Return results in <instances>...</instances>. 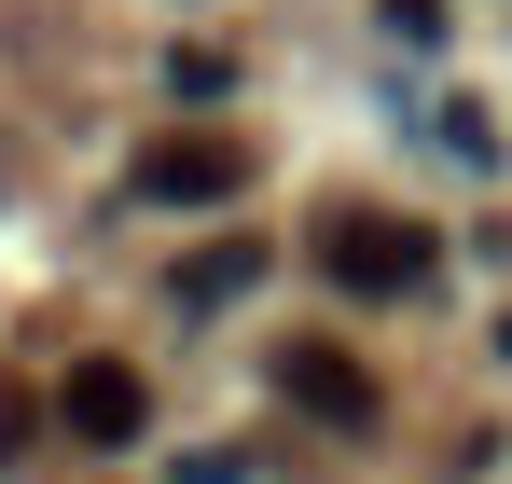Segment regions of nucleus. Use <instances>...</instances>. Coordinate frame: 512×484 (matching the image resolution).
I'll return each instance as SVG.
<instances>
[{"label": "nucleus", "instance_id": "f257e3e1", "mask_svg": "<svg viewBox=\"0 0 512 484\" xmlns=\"http://www.w3.org/2000/svg\"><path fill=\"white\" fill-rule=\"evenodd\" d=\"M319 277L360 291V305H416L429 277H443V236L402 222V208H319Z\"/></svg>", "mask_w": 512, "mask_h": 484}, {"label": "nucleus", "instance_id": "f03ea898", "mask_svg": "<svg viewBox=\"0 0 512 484\" xmlns=\"http://www.w3.org/2000/svg\"><path fill=\"white\" fill-rule=\"evenodd\" d=\"M277 402H291V415H319V429H346V443H360V429L388 415V388L360 374V346H333V332H291V346H277Z\"/></svg>", "mask_w": 512, "mask_h": 484}, {"label": "nucleus", "instance_id": "7ed1b4c3", "mask_svg": "<svg viewBox=\"0 0 512 484\" xmlns=\"http://www.w3.org/2000/svg\"><path fill=\"white\" fill-rule=\"evenodd\" d=\"M125 180H139V208H236V194H250V153L194 125V139H153Z\"/></svg>", "mask_w": 512, "mask_h": 484}, {"label": "nucleus", "instance_id": "20e7f679", "mask_svg": "<svg viewBox=\"0 0 512 484\" xmlns=\"http://www.w3.org/2000/svg\"><path fill=\"white\" fill-rule=\"evenodd\" d=\"M56 429H70V443H97V457H111V443H139V429H153L139 360H70V374H56Z\"/></svg>", "mask_w": 512, "mask_h": 484}, {"label": "nucleus", "instance_id": "39448f33", "mask_svg": "<svg viewBox=\"0 0 512 484\" xmlns=\"http://www.w3.org/2000/svg\"><path fill=\"white\" fill-rule=\"evenodd\" d=\"M250 277H263V249H250V236H222V249H194V263H180V305L208 319V305H236Z\"/></svg>", "mask_w": 512, "mask_h": 484}, {"label": "nucleus", "instance_id": "423d86ee", "mask_svg": "<svg viewBox=\"0 0 512 484\" xmlns=\"http://www.w3.org/2000/svg\"><path fill=\"white\" fill-rule=\"evenodd\" d=\"M167 97H180V111H208V97H236V56H222V42H180V56H167Z\"/></svg>", "mask_w": 512, "mask_h": 484}, {"label": "nucleus", "instance_id": "0eeeda50", "mask_svg": "<svg viewBox=\"0 0 512 484\" xmlns=\"http://www.w3.org/2000/svg\"><path fill=\"white\" fill-rule=\"evenodd\" d=\"M28 457H42V402L0 374V471H28Z\"/></svg>", "mask_w": 512, "mask_h": 484}, {"label": "nucleus", "instance_id": "6e6552de", "mask_svg": "<svg viewBox=\"0 0 512 484\" xmlns=\"http://www.w3.org/2000/svg\"><path fill=\"white\" fill-rule=\"evenodd\" d=\"M388 42H416V56H429V42H443V0H388Z\"/></svg>", "mask_w": 512, "mask_h": 484}, {"label": "nucleus", "instance_id": "1a4fd4ad", "mask_svg": "<svg viewBox=\"0 0 512 484\" xmlns=\"http://www.w3.org/2000/svg\"><path fill=\"white\" fill-rule=\"evenodd\" d=\"M499 360H512V319H499Z\"/></svg>", "mask_w": 512, "mask_h": 484}]
</instances>
